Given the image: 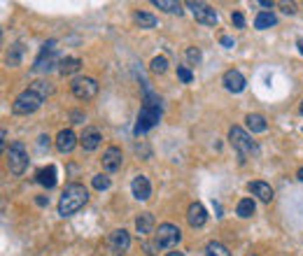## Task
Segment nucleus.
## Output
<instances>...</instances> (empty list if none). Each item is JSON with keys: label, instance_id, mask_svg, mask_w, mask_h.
Listing matches in <instances>:
<instances>
[{"label": "nucleus", "instance_id": "nucleus-41", "mask_svg": "<svg viewBox=\"0 0 303 256\" xmlns=\"http://www.w3.org/2000/svg\"><path fill=\"white\" fill-rule=\"evenodd\" d=\"M166 256H184V254H182V252H168Z\"/></svg>", "mask_w": 303, "mask_h": 256}, {"label": "nucleus", "instance_id": "nucleus-14", "mask_svg": "<svg viewBox=\"0 0 303 256\" xmlns=\"http://www.w3.org/2000/svg\"><path fill=\"white\" fill-rule=\"evenodd\" d=\"M222 82H224V86H226V91H231V94H240L242 88H245V77L238 70H226Z\"/></svg>", "mask_w": 303, "mask_h": 256}, {"label": "nucleus", "instance_id": "nucleus-26", "mask_svg": "<svg viewBox=\"0 0 303 256\" xmlns=\"http://www.w3.org/2000/svg\"><path fill=\"white\" fill-rule=\"evenodd\" d=\"M205 256H231V252L224 247L222 242H208V247H205Z\"/></svg>", "mask_w": 303, "mask_h": 256}, {"label": "nucleus", "instance_id": "nucleus-25", "mask_svg": "<svg viewBox=\"0 0 303 256\" xmlns=\"http://www.w3.org/2000/svg\"><path fill=\"white\" fill-rule=\"evenodd\" d=\"M152 5L163 10V12H168V14H182V5L175 2V0H154Z\"/></svg>", "mask_w": 303, "mask_h": 256}, {"label": "nucleus", "instance_id": "nucleus-11", "mask_svg": "<svg viewBox=\"0 0 303 256\" xmlns=\"http://www.w3.org/2000/svg\"><path fill=\"white\" fill-rule=\"evenodd\" d=\"M121 161H124V156H121L119 147L105 149V154H103V168L108 170V172H117V170L121 168Z\"/></svg>", "mask_w": 303, "mask_h": 256}, {"label": "nucleus", "instance_id": "nucleus-28", "mask_svg": "<svg viewBox=\"0 0 303 256\" xmlns=\"http://www.w3.org/2000/svg\"><path fill=\"white\" fill-rule=\"evenodd\" d=\"M35 91V94H40L42 98H47L49 94H52V91H54V88H52V84H49V82H35L33 86H31Z\"/></svg>", "mask_w": 303, "mask_h": 256}, {"label": "nucleus", "instance_id": "nucleus-2", "mask_svg": "<svg viewBox=\"0 0 303 256\" xmlns=\"http://www.w3.org/2000/svg\"><path fill=\"white\" fill-rule=\"evenodd\" d=\"M89 200V191L84 189V184H68L63 194H61V200H59V214L61 216H73L77 214Z\"/></svg>", "mask_w": 303, "mask_h": 256}, {"label": "nucleus", "instance_id": "nucleus-27", "mask_svg": "<svg viewBox=\"0 0 303 256\" xmlns=\"http://www.w3.org/2000/svg\"><path fill=\"white\" fill-rule=\"evenodd\" d=\"M149 70H152V72L163 74L166 70H168V58H166V56H154L152 63H149Z\"/></svg>", "mask_w": 303, "mask_h": 256}, {"label": "nucleus", "instance_id": "nucleus-19", "mask_svg": "<svg viewBox=\"0 0 303 256\" xmlns=\"http://www.w3.org/2000/svg\"><path fill=\"white\" fill-rule=\"evenodd\" d=\"M154 214H149V212H142L138 219H135V230L140 233V236H149V233H154Z\"/></svg>", "mask_w": 303, "mask_h": 256}, {"label": "nucleus", "instance_id": "nucleus-38", "mask_svg": "<svg viewBox=\"0 0 303 256\" xmlns=\"http://www.w3.org/2000/svg\"><path fill=\"white\" fill-rule=\"evenodd\" d=\"M282 12H284V14H294L296 10H294V5H291V2H289V5L284 2V5H282Z\"/></svg>", "mask_w": 303, "mask_h": 256}, {"label": "nucleus", "instance_id": "nucleus-30", "mask_svg": "<svg viewBox=\"0 0 303 256\" xmlns=\"http://www.w3.org/2000/svg\"><path fill=\"white\" fill-rule=\"evenodd\" d=\"M91 184H94V189L105 191V189H110V177L108 175H96L94 180H91Z\"/></svg>", "mask_w": 303, "mask_h": 256}, {"label": "nucleus", "instance_id": "nucleus-10", "mask_svg": "<svg viewBox=\"0 0 303 256\" xmlns=\"http://www.w3.org/2000/svg\"><path fill=\"white\" fill-rule=\"evenodd\" d=\"M187 222L191 228H201L203 224L208 222V212H205V208H203L201 202H191L187 210Z\"/></svg>", "mask_w": 303, "mask_h": 256}, {"label": "nucleus", "instance_id": "nucleus-20", "mask_svg": "<svg viewBox=\"0 0 303 256\" xmlns=\"http://www.w3.org/2000/svg\"><path fill=\"white\" fill-rule=\"evenodd\" d=\"M82 68V61L80 58H75V56H68V58H63V61L59 63V72L61 74H75L77 70Z\"/></svg>", "mask_w": 303, "mask_h": 256}, {"label": "nucleus", "instance_id": "nucleus-5", "mask_svg": "<svg viewBox=\"0 0 303 256\" xmlns=\"http://www.w3.org/2000/svg\"><path fill=\"white\" fill-rule=\"evenodd\" d=\"M229 142L233 144V149H238V154L240 156H247V154H256L259 152V147H256V142L249 138L242 128L233 126L229 130Z\"/></svg>", "mask_w": 303, "mask_h": 256}, {"label": "nucleus", "instance_id": "nucleus-44", "mask_svg": "<svg viewBox=\"0 0 303 256\" xmlns=\"http://www.w3.org/2000/svg\"><path fill=\"white\" fill-rule=\"evenodd\" d=\"M247 256H254V254H247Z\"/></svg>", "mask_w": 303, "mask_h": 256}, {"label": "nucleus", "instance_id": "nucleus-34", "mask_svg": "<svg viewBox=\"0 0 303 256\" xmlns=\"http://www.w3.org/2000/svg\"><path fill=\"white\" fill-rule=\"evenodd\" d=\"M38 149H40V152L49 149V138L47 135H40V138H38Z\"/></svg>", "mask_w": 303, "mask_h": 256}, {"label": "nucleus", "instance_id": "nucleus-40", "mask_svg": "<svg viewBox=\"0 0 303 256\" xmlns=\"http://www.w3.org/2000/svg\"><path fill=\"white\" fill-rule=\"evenodd\" d=\"M296 47H298V52L303 54V38H298V40H296Z\"/></svg>", "mask_w": 303, "mask_h": 256}, {"label": "nucleus", "instance_id": "nucleus-4", "mask_svg": "<svg viewBox=\"0 0 303 256\" xmlns=\"http://www.w3.org/2000/svg\"><path fill=\"white\" fill-rule=\"evenodd\" d=\"M7 156V168L12 175H24L28 168V154H26V147L21 142H12L10 149L5 152Z\"/></svg>", "mask_w": 303, "mask_h": 256}, {"label": "nucleus", "instance_id": "nucleus-8", "mask_svg": "<svg viewBox=\"0 0 303 256\" xmlns=\"http://www.w3.org/2000/svg\"><path fill=\"white\" fill-rule=\"evenodd\" d=\"M70 91L77 100H91L96 94H98V82L91 80V77H77L70 84Z\"/></svg>", "mask_w": 303, "mask_h": 256}, {"label": "nucleus", "instance_id": "nucleus-18", "mask_svg": "<svg viewBox=\"0 0 303 256\" xmlns=\"http://www.w3.org/2000/svg\"><path fill=\"white\" fill-rule=\"evenodd\" d=\"M247 189H249V194L256 196L261 202L273 200V189H270V184H266V182H249Z\"/></svg>", "mask_w": 303, "mask_h": 256}, {"label": "nucleus", "instance_id": "nucleus-42", "mask_svg": "<svg viewBox=\"0 0 303 256\" xmlns=\"http://www.w3.org/2000/svg\"><path fill=\"white\" fill-rule=\"evenodd\" d=\"M296 177H298V180H301V182H303V168H298V172H296Z\"/></svg>", "mask_w": 303, "mask_h": 256}, {"label": "nucleus", "instance_id": "nucleus-39", "mask_svg": "<svg viewBox=\"0 0 303 256\" xmlns=\"http://www.w3.org/2000/svg\"><path fill=\"white\" fill-rule=\"evenodd\" d=\"M259 5L261 7H273V2H270V0H259Z\"/></svg>", "mask_w": 303, "mask_h": 256}, {"label": "nucleus", "instance_id": "nucleus-37", "mask_svg": "<svg viewBox=\"0 0 303 256\" xmlns=\"http://www.w3.org/2000/svg\"><path fill=\"white\" fill-rule=\"evenodd\" d=\"M154 250H159L156 242H145V254H154Z\"/></svg>", "mask_w": 303, "mask_h": 256}, {"label": "nucleus", "instance_id": "nucleus-16", "mask_svg": "<svg viewBox=\"0 0 303 256\" xmlns=\"http://www.w3.org/2000/svg\"><path fill=\"white\" fill-rule=\"evenodd\" d=\"M77 135L70 130V128H63L59 135H56V147H59V152H63V154H68V152H73L75 144H77Z\"/></svg>", "mask_w": 303, "mask_h": 256}, {"label": "nucleus", "instance_id": "nucleus-29", "mask_svg": "<svg viewBox=\"0 0 303 256\" xmlns=\"http://www.w3.org/2000/svg\"><path fill=\"white\" fill-rule=\"evenodd\" d=\"M19 58H21V44H14L12 47V52L7 54V58H5V63L7 66H19Z\"/></svg>", "mask_w": 303, "mask_h": 256}, {"label": "nucleus", "instance_id": "nucleus-1", "mask_svg": "<svg viewBox=\"0 0 303 256\" xmlns=\"http://www.w3.org/2000/svg\"><path fill=\"white\" fill-rule=\"evenodd\" d=\"M142 91H145V98H142V108L138 112V122H135V128H133L135 135H142V133H147L149 128H154L156 124L161 122V114H163L161 98L149 88L147 82H142Z\"/></svg>", "mask_w": 303, "mask_h": 256}, {"label": "nucleus", "instance_id": "nucleus-22", "mask_svg": "<svg viewBox=\"0 0 303 256\" xmlns=\"http://www.w3.org/2000/svg\"><path fill=\"white\" fill-rule=\"evenodd\" d=\"M245 124H247V128L252 133H263V130L268 128V124H266V119H263L261 114H247Z\"/></svg>", "mask_w": 303, "mask_h": 256}, {"label": "nucleus", "instance_id": "nucleus-43", "mask_svg": "<svg viewBox=\"0 0 303 256\" xmlns=\"http://www.w3.org/2000/svg\"><path fill=\"white\" fill-rule=\"evenodd\" d=\"M298 110H301V114H303V100H301V108H298Z\"/></svg>", "mask_w": 303, "mask_h": 256}, {"label": "nucleus", "instance_id": "nucleus-7", "mask_svg": "<svg viewBox=\"0 0 303 256\" xmlns=\"http://www.w3.org/2000/svg\"><path fill=\"white\" fill-rule=\"evenodd\" d=\"M56 63V40H47L42 44L40 54L35 58V66H33V72H49Z\"/></svg>", "mask_w": 303, "mask_h": 256}, {"label": "nucleus", "instance_id": "nucleus-15", "mask_svg": "<svg viewBox=\"0 0 303 256\" xmlns=\"http://www.w3.org/2000/svg\"><path fill=\"white\" fill-rule=\"evenodd\" d=\"M101 140H103V135L98 128H84V133L80 135V144H82V149H87V152H94V149L101 144Z\"/></svg>", "mask_w": 303, "mask_h": 256}, {"label": "nucleus", "instance_id": "nucleus-6", "mask_svg": "<svg viewBox=\"0 0 303 256\" xmlns=\"http://www.w3.org/2000/svg\"><path fill=\"white\" fill-rule=\"evenodd\" d=\"M180 240H182V230L177 228L175 224H161L159 230H156L154 242L159 250H170V247H175Z\"/></svg>", "mask_w": 303, "mask_h": 256}, {"label": "nucleus", "instance_id": "nucleus-36", "mask_svg": "<svg viewBox=\"0 0 303 256\" xmlns=\"http://www.w3.org/2000/svg\"><path fill=\"white\" fill-rule=\"evenodd\" d=\"M73 124H84V114H82V112H73Z\"/></svg>", "mask_w": 303, "mask_h": 256}, {"label": "nucleus", "instance_id": "nucleus-23", "mask_svg": "<svg viewBox=\"0 0 303 256\" xmlns=\"http://www.w3.org/2000/svg\"><path fill=\"white\" fill-rule=\"evenodd\" d=\"M254 210H256V205H254L252 198H242V200L238 202V208H236V214L240 216V219H249V216L254 214Z\"/></svg>", "mask_w": 303, "mask_h": 256}, {"label": "nucleus", "instance_id": "nucleus-12", "mask_svg": "<svg viewBox=\"0 0 303 256\" xmlns=\"http://www.w3.org/2000/svg\"><path fill=\"white\" fill-rule=\"evenodd\" d=\"M110 247H112V252H117V254L128 252V247H131V236H128V230H124V228L112 230V236H110Z\"/></svg>", "mask_w": 303, "mask_h": 256}, {"label": "nucleus", "instance_id": "nucleus-21", "mask_svg": "<svg viewBox=\"0 0 303 256\" xmlns=\"http://www.w3.org/2000/svg\"><path fill=\"white\" fill-rule=\"evenodd\" d=\"M275 24H277V19L273 12H259L254 19V28H259V30H266V28L275 26Z\"/></svg>", "mask_w": 303, "mask_h": 256}, {"label": "nucleus", "instance_id": "nucleus-32", "mask_svg": "<svg viewBox=\"0 0 303 256\" xmlns=\"http://www.w3.org/2000/svg\"><path fill=\"white\" fill-rule=\"evenodd\" d=\"M187 58H189L191 63H201V52H198L196 47H189V49H187Z\"/></svg>", "mask_w": 303, "mask_h": 256}, {"label": "nucleus", "instance_id": "nucleus-9", "mask_svg": "<svg viewBox=\"0 0 303 256\" xmlns=\"http://www.w3.org/2000/svg\"><path fill=\"white\" fill-rule=\"evenodd\" d=\"M187 7L191 10L194 19L203 26H217V12L205 2H187Z\"/></svg>", "mask_w": 303, "mask_h": 256}, {"label": "nucleus", "instance_id": "nucleus-31", "mask_svg": "<svg viewBox=\"0 0 303 256\" xmlns=\"http://www.w3.org/2000/svg\"><path fill=\"white\" fill-rule=\"evenodd\" d=\"M177 77H180V82H184V84H191V82H194V72L184 66H177Z\"/></svg>", "mask_w": 303, "mask_h": 256}, {"label": "nucleus", "instance_id": "nucleus-3", "mask_svg": "<svg viewBox=\"0 0 303 256\" xmlns=\"http://www.w3.org/2000/svg\"><path fill=\"white\" fill-rule=\"evenodd\" d=\"M42 98L40 94H35L33 88H26V91H21L17 98H14L12 102V112L14 114H33V112H38L42 105Z\"/></svg>", "mask_w": 303, "mask_h": 256}, {"label": "nucleus", "instance_id": "nucleus-33", "mask_svg": "<svg viewBox=\"0 0 303 256\" xmlns=\"http://www.w3.org/2000/svg\"><path fill=\"white\" fill-rule=\"evenodd\" d=\"M231 24H233L236 28H245V16H242L240 12H233L231 14Z\"/></svg>", "mask_w": 303, "mask_h": 256}, {"label": "nucleus", "instance_id": "nucleus-13", "mask_svg": "<svg viewBox=\"0 0 303 256\" xmlns=\"http://www.w3.org/2000/svg\"><path fill=\"white\" fill-rule=\"evenodd\" d=\"M131 191H133V198L138 200H147L149 196H152V184L145 175H138L133 177V182H131Z\"/></svg>", "mask_w": 303, "mask_h": 256}, {"label": "nucleus", "instance_id": "nucleus-24", "mask_svg": "<svg viewBox=\"0 0 303 256\" xmlns=\"http://www.w3.org/2000/svg\"><path fill=\"white\" fill-rule=\"evenodd\" d=\"M133 21L140 28H147V30H149V28H156V16H154V14H149V12H135Z\"/></svg>", "mask_w": 303, "mask_h": 256}, {"label": "nucleus", "instance_id": "nucleus-17", "mask_svg": "<svg viewBox=\"0 0 303 256\" xmlns=\"http://www.w3.org/2000/svg\"><path fill=\"white\" fill-rule=\"evenodd\" d=\"M35 182L45 186V189H54L56 186V168L54 166H47V168H40L35 172Z\"/></svg>", "mask_w": 303, "mask_h": 256}, {"label": "nucleus", "instance_id": "nucleus-35", "mask_svg": "<svg viewBox=\"0 0 303 256\" xmlns=\"http://www.w3.org/2000/svg\"><path fill=\"white\" fill-rule=\"evenodd\" d=\"M219 42H222V44H224V47H233V44H236V42H233V40H231V38H229V35H222V38H219Z\"/></svg>", "mask_w": 303, "mask_h": 256}]
</instances>
